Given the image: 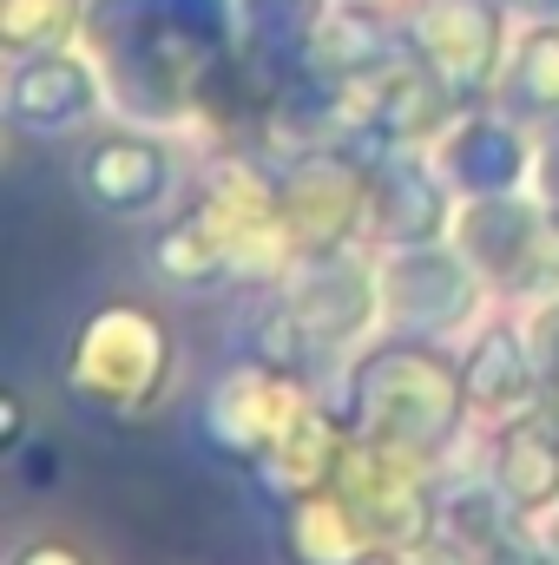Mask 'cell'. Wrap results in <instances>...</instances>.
Wrapping results in <instances>:
<instances>
[{
	"mask_svg": "<svg viewBox=\"0 0 559 565\" xmlns=\"http://www.w3.org/2000/svg\"><path fill=\"white\" fill-rule=\"evenodd\" d=\"M461 402H467V388H454V369L428 349H382L356 375L362 440H382V447H402V454L441 447L461 422Z\"/></svg>",
	"mask_w": 559,
	"mask_h": 565,
	"instance_id": "obj_1",
	"label": "cell"
},
{
	"mask_svg": "<svg viewBox=\"0 0 559 565\" xmlns=\"http://www.w3.org/2000/svg\"><path fill=\"white\" fill-rule=\"evenodd\" d=\"M336 493L349 500V513L362 520V533L382 546V553H402L428 533V493L415 480V454L402 447H382V440H362L356 454L342 447V467H336Z\"/></svg>",
	"mask_w": 559,
	"mask_h": 565,
	"instance_id": "obj_2",
	"label": "cell"
},
{
	"mask_svg": "<svg viewBox=\"0 0 559 565\" xmlns=\"http://www.w3.org/2000/svg\"><path fill=\"white\" fill-rule=\"evenodd\" d=\"M165 382V329L139 316V309H106L86 335H80V355H73V388L86 402H139Z\"/></svg>",
	"mask_w": 559,
	"mask_h": 565,
	"instance_id": "obj_3",
	"label": "cell"
},
{
	"mask_svg": "<svg viewBox=\"0 0 559 565\" xmlns=\"http://www.w3.org/2000/svg\"><path fill=\"white\" fill-rule=\"evenodd\" d=\"M369 198H376V178H362L349 158L323 151L289 171V184L277 191V217L309 244H336L349 224L369 217Z\"/></svg>",
	"mask_w": 559,
	"mask_h": 565,
	"instance_id": "obj_4",
	"label": "cell"
},
{
	"mask_svg": "<svg viewBox=\"0 0 559 565\" xmlns=\"http://www.w3.org/2000/svg\"><path fill=\"white\" fill-rule=\"evenodd\" d=\"M415 53L454 86H481L494 73V53H500V20L487 0H428L415 20Z\"/></svg>",
	"mask_w": 559,
	"mask_h": 565,
	"instance_id": "obj_5",
	"label": "cell"
},
{
	"mask_svg": "<svg viewBox=\"0 0 559 565\" xmlns=\"http://www.w3.org/2000/svg\"><path fill=\"white\" fill-rule=\"evenodd\" d=\"M106 500H113V513H119L133 533L158 540V546H191V540L204 533V500H198V487L178 480V473H165V467H151V460L119 467Z\"/></svg>",
	"mask_w": 559,
	"mask_h": 565,
	"instance_id": "obj_6",
	"label": "cell"
},
{
	"mask_svg": "<svg viewBox=\"0 0 559 565\" xmlns=\"http://www.w3.org/2000/svg\"><path fill=\"white\" fill-rule=\"evenodd\" d=\"M289 322L309 335V342H342L362 329L369 316V277L342 257V250H316L296 277H289V296H283Z\"/></svg>",
	"mask_w": 559,
	"mask_h": 565,
	"instance_id": "obj_7",
	"label": "cell"
},
{
	"mask_svg": "<svg viewBox=\"0 0 559 565\" xmlns=\"http://www.w3.org/2000/svg\"><path fill=\"white\" fill-rule=\"evenodd\" d=\"M362 79H369V119L389 139H421L454 113V86L428 60H382Z\"/></svg>",
	"mask_w": 559,
	"mask_h": 565,
	"instance_id": "obj_8",
	"label": "cell"
},
{
	"mask_svg": "<svg viewBox=\"0 0 559 565\" xmlns=\"http://www.w3.org/2000/svg\"><path fill=\"white\" fill-rule=\"evenodd\" d=\"M494 487H500V500L514 513H540L559 493V415L553 408H534L527 422H514L500 434Z\"/></svg>",
	"mask_w": 559,
	"mask_h": 565,
	"instance_id": "obj_9",
	"label": "cell"
},
{
	"mask_svg": "<svg viewBox=\"0 0 559 565\" xmlns=\"http://www.w3.org/2000/svg\"><path fill=\"white\" fill-rule=\"evenodd\" d=\"M165 171H171L165 151L151 139H133V132H113V139H99L80 158V184L106 211H145L165 191Z\"/></svg>",
	"mask_w": 559,
	"mask_h": 565,
	"instance_id": "obj_10",
	"label": "cell"
},
{
	"mask_svg": "<svg viewBox=\"0 0 559 565\" xmlns=\"http://www.w3.org/2000/svg\"><path fill=\"white\" fill-rule=\"evenodd\" d=\"M283 540H289V559L296 565H369L382 546L362 533V520L349 513V500H316L303 493L283 520Z\"/></svg>",
	"mask_w": 559,
	"mask_h": 565,
	"instance_id": "obj_11",
	"label": "cell"
},
{
	"mask_svg": "<svg viewBox=\"0 0 559 565\" xmlns=\"http://www.w3.org/2000/svg\"><path fill=\"white\" fill-rule=\"evenodd\" d=\"M257 467H264V480H271L277 493L303 500V493H316V480H336L342 447H336V434H329L323 415H303V408H296V422L257 454Z\"/></svg>",
	"mask_w": 559,
	"mask_h": 565,
	"instance_id": "obj_12",
	"label": "cell"
},
{
	"mask_svg": "<svg viewBox=\"0 0 559 565\" xmlns=\"http://www.w3.org/2000/svg\"><path fill=\"white\" fill-rule=\"evenodd\" d=\"M303 46H309V66H316L323 79H356V73L382 66V60H376V53H382V26H376V13H362L356 0H336L329 13H316L309 33H303Z\"/></svg>",
	"mask_w": 559,
	"mask_h": 565,
	"instance_id": "obj_13",
	"label": "cell"
},
{
	"mask_svg": "<svg viewBox=\"0 0 559 565\" xmlns=\"http://www.w3.org/2000/svg\"><path fill=\"white\" fill-rule=\"evenodd\" d=\"M389 302H395V316L409 322V329H434V322H454L461 309H467V282L461 270L447 264V257H402L395 270H389Z\"/></svg>",
	"mask_w": 559,
	"mask_h": 565,
	"instance_id": "obj_14",
	"label": "cell"
},
{
	"mask_svg": "<svg viewBox=\"0 0 559 565\" xmlns=\"http://www.w3.org/2000/svg\"><path fill=\"white\" fill-rule=\"evenodd\" d=\"M93 106V79L73 66V60H33L20 79H13V93H7V113L20 119V126H66V119H80Z\"/></svg>",
	"mask_w": 559,
	"mask_h": 565,
	"instance_id": "obj_15",
	"label": "cell"
},
{
	"mask_svg": "<svg viewBox=\"0 0 559 565\" xmlns=\"http://www.w3.org/2000/svg\"><path fill=\"white\" fill-rule=\"evenodd\" d=\"M369 224H376L382 237H395V244H428V237L441 231V198H434V184H428L421 171L389 164V171H376Z\"/></svg>",
	"mask_w": 559,
	"mask_h": 565,
	"instance_id": "obj_16",
	"label": "cell"
},
{
	"mask_svg": "<svg viewBox=\"0 0 559 565\" xmlns=\"http://www.w3.org/2000/svg\"><path fill=\"white\" fill-rule=\"evenodd\" d=\"M467 402L474 408H520L534 402V369H527V342L514 329H494L474 355H467V375H461Z\"/></svg>",
	"mask_w": 559,
	"mask_h": 565,
	"instance_id": "obj_17",
	"label": "cell"
},
{
	"mask_svg": "<svg viewBox=\"0 0 559 565\" xmlns=\"http://www.w3.org/2000/svg\"><path fill=\"white\" fill-rule=\"evenodd\" d=\"M534 211L527 204H507V198H487V204H474V217H467V244H474V257L494 270V277L520 282L527 270V244H534Z\"/></svg>",
	"mask_w": 559,
	"mask_h": 565,
	"instance_id": "obj_18",
	"label": "cell"
},
{
	"mask_svg": "<svg viewBox=\"0 0 559 565\" xmlns=\"http://www.w3.org/2000/svg\"><path fill=\"white\" fill-rule=\"evenodd\" d=\"M231 217L224 211H191L184 224H171L165 231V244H158V264H165V277L178 282H211V270L224 264V250H231Z\"/></svg>",
	"mask_w": 559,
	"mask_h": 565,
	"instance_id": "obj_19",
	"label": "cell"
},
{
	"mask_svg": "<svg viewBox=\"0 0 559 565\" xmlns=\"http://www.w3.org/2000/svg\"><path fill=\"white\" fill-rule=\"evenodd\" d=\"M461 171H474L467 184H481V191H500L514 171H520V151L507 132H494V126H474V139H461Z\"/></svg>",
	"mask_w": 559,
	"mask_h": 565,
	"instance_id": "obj_20",
	"label": "cell"
},
{
	"mask_svg": "<svg viewBox=\"0 0 559 565\" xmlns=\"http://www.w3.org/2000/svg\"><path fill=\"white\" fill-rule=\"evenodd\" d=\"M520 99L527 106H559V26H540L520 60Z\"/></svg>",
	"mask_w": 559,
	"mask_h": 565,
	"instance_id": "obj_21",
	"label": "cell"
},
{
	"mask_svg": "<svg viewBox=\"0 0 559 565\" xmlns=\"http://www.w3.org/2000/svg\"><path fill=\"white\" fill-rule=\"evenodd\" d=\"M73 26V0H7V40L33 46V40H60Z\"/></svg>",
	"mask_w": 559,
	"mask_h": 565,
	"instance_id": "obj_22",
	"label": "cell"
},
{
	"mask_svg": "<svg viewBox=\"0 0 559 565\" xmlns=\"http://www.w3.org/2000/svg\"><path fill=\"white\" fill-rule=\"evenodd\" d=\"M520 282H559V217L534 224V244H527V270Z\"/></svg>",
	"mask_w": 559,
	"mask_h": 565,
	"instance_id": "obj_23",
	"label": "cell"
},
{
	"mask_svg": "<svg viewBox=\"0 0 559 565\" xmlns=\"http://www.w3.org/2000/svg\"><path fill=\"white\" fill-rule=\"evenodd\" d=\"M481 565H547V553H540L534 540H520L514 526H500V533L481 546Z\"/></svg>",
	"mask_w": 559,
	"mask_h": 565,
	"instance_id": "obj_24",
	"label": "cell"
},
{
	"mask_svg": "<svg viewBox=\"0 0 559 565\" xmlns=\"http://www.w3.org/2000/svg\"><path fill=\"white\" fill-rule=\"evenodd\" d=\"M382 565H461V553H447V546H428V540H415V546L389 553Z\"/></svg>",
	"mask_w": 559,
	"mask_h": 565,
	"instance_id": "obj_25",
	"label": "cell"
},
{
	"mask_svg": "<svg viewBox=\"0 0 559 565\" xmlns=\"http://www.w3.org/2000/svg\"><path fill=\"white\" fill-rule=\"evenodd\" d=\"M13 565H86L73 546H60V540H46V546H33V553H20Z\"/></svg>",
	"mask_w": 559,
	"mask_h": 565,
	"instance_id": "obj_26",
	"label": "cell"
},
{
	"mask_svg": "<svg viewBox=\"0 0 559 565\" xmlns=\"http://www.w3.org/2000/svg\"><path fill=\"white\" fill-rule=\"evenodd\" d=\"M527 7H540V13H559V0H527Z\"/></svg>",
	"mask_w": 559,
	"mask_h": 565,
	"instance_id": "obj_27",
	"label": "cell"
}]
</instances>
